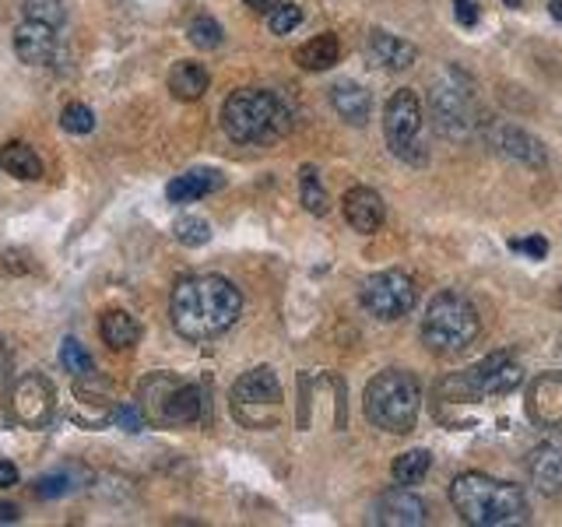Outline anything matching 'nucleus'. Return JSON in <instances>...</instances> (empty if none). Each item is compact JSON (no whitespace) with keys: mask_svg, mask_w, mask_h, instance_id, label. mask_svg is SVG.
<instances>
[{"mask_svg":"<svg viewBox=\"0 0 562 527\" xmlns=\"http://www.w3.org/2000/svg\"><path fill=\"white\" fill-rule=\"evenodd\" d=\"M172 327L187 341H211L233 330L243 316V295L222 274H190L169 299Z\"/></svg>","mask_w":562,"mask_h":527,"instance_id":"obj_1","label":"nucleus"},{"mask_svg":"<svg viewBox=\"0 0 562 527\" xmlns=\"http://www.w3.org/2000/svg\"><path fill=\"white\" fill-rule=\"evenodd\" d=\"M116 422H120V429L140 433L148 418H145V408H140V404H120V408H116Z\"/></svg>","mask_w":562,"mask_h":527,"instance_id":"obj_35","label":"nucleus"},{"mask_svg":"<svg viewBox=\"0 0 562 527\" xmlns=\"http://www.w3.org/2000/svg\"><path fill=\"white\" fill-rule=\"evenodd\" d=\"M552 18H555V22H562V0H555V4H552Z\"/></svg>","mask_w":562,"mask_h":527,"instance_id":"obj_41","label":"nucleus"},{"mask_svg":"<svg viewBox=\"0 0 562 527\" xmlns=\"http://www.w3.org/2000/svg\"><path fill=\"white\" fill-rule=\"evenodd\" d=\"M18 482V468L11 461H0V489H11Z\"/></svg>","mask_w":562,"mask_h":527,"instance_id":"obj_39","label":"nucleus"},{"mask_svg":"<svg viewBox=\"0 0 562 527\" xmlns=\"http://www.w3.org/2000/svg\"><path fill=\"white\" fill-rule=\"evenodd\" d=\"M527 415L541 429L562 433V373H541L527 391Z\"/></svg>","mask_w":562,"mask_h":527,"instance_id":"obj_14","label":"nucleus"},{"mask_svg":"<svg viewBox=\"0 0 562 527\" xmlns=\"http://www.w3.org/2000/svg\"><path fill=\"white\" fill-rule=\"evenodd\" d=\"M172 233H176V239H180L183 246H204L211 239V225L204 218L187 215V218H180V222L172 225Z\"/></svg>","mask_w":562,"mask_h":527,"instance_id":"obj_33","label":"nucleus"},{"mask_svg":"<svg viewBox=\"0 0 562 527\" xmlns=\"http://www.w3.org/2000/svg\"><path fill=\"white\" fill-rule=\"evenodd\" d=\"M299 201H303V208L310 211V215H316V218L330 211V198H327V190H324L321 176H316L313 166L299 169Z\"/></svg>","mask_w":562,"mask_h":527,"instance_id":"obj_27","label":"nucleus"},{"mask_svg":"<svg viewBox=\"0 0 562 527\" xmlns=\"http://www.w3.org/2000/svg\"><path fill=\"white\" fill-rule=\"evenodd\" d=\"M524 383V369L514 356L496 351V356H485L482 362H474L464 373H457L443 380V391H450L461 401H488V397H503L514 394Z\"/></svg>","mask_w":562,"mask_h":527,"instance_id":"obj_7","label":"nucleus"},{"mask_svg":"<svg viewBox=\"0 0 562 527\" xmlns=\"http://www.w3.org/2000/svg\"><path fill=\"white\" fill-rule=\"evenodd\" d=\"M366 57L369 64H376L383 70H408L418 57V49L412 43H404L401 35L394 32H383V29H373L366 35Z\"/></svg>","mask_w":562,"mask_h":527,"instance_id":"obj_17","label":"nucleus"},{"mask_svg":"<svg viewBox=\"0 0 562 527\" xmlns=\"http://www.w3.org/2000/svg\"><path fill=\"white\" fill-rule=\"evenodd\" d=\"M99 334L113 351H127L140 341V324L127 310H105L99 321Z\"/></svg>","mask_w":562,"mask_h":527,"instance_id":"obj_21","label":"nucleus"},{"mask_svg":"<svg viewBox=\"0 0 562 527\" xmlns=\"http://www.w3.org/2000/svg\"><path fill=\"white\" fill-rule=\"evenodd\" d=\"M25 18H32V22H46L53 29H60L67 22V8L64 0H25Z\"/></svg>","mask_w":562,"mask_h":527,"instance_id":"obj_31","label":"nucleus"},{"mask_svg":"<svg viewBox=\"0 0 562 527\" xmlns=\"http://www.w3.org/2000/svg\"><path fill=\"white\" fill-rule=\"evenodd\" d=\"M383 134H386V148H391L404 162H422L418 152V134H422V102L412 88H397V92L386 99L383 110Z\"/></svg>","mask_w":562,"mask_h":527,"instance_id":"obj_11","label":"nucleus"},{"mask_svg":"<svg viewBox=\"0 0 562 527\" xmlns=\"http://www.w3.org/2000/svg\"><path fill=\"white\" fill-rule=\"evenodd\" d=\"M509 246H514V250H520V254H527V257H535V260H541L544 254H549V243H544L541 236H531V239H514Z\"/></svg>","mask_w":562,"mask_h":527,"instance_id":"obj_36","label":"nucleus"},{"mask_svg":"<svg viewBox=\"0 0 562 527\" xmlns=\"http://www.w3.org/2000/svg\"><path fill=\"white\" fill-rule=\"evenodd\" d=\"M60 127L67 134H88L95 127V113L88 110L85 102H70V105H64V113H60Z\"/></svg>","mask_w":562,"mask_h":527,"instance_id":"obj_32","label":"nucleus"},{"mask_svg":"<svg viewBox=\"0 0 562 527\" xmlns=\"http://www.w3.org/2000/svg\"><path fill=\"white\" fill-rule=\"evenodd\" d=\"M453 14L464 29L479 25V4H474V0H453Z\"/></svg>","mask_w":562,"mask_h":527,"instance_id":"obj_37","label":"nucleus"},{"mask_svg":"<svg viewBox=\"0 0 562 527\" xmlns=\"http://www.w3.org/2000/svg\"><path fill=\"white\" fill-rule=\"evenodd\" d=\"M218 187H225V176L218 169H190L166 187V198L172 204H193L207 198V193H215Z\"/></svg>","mask_w":562,"mask_h":527,"instance_id":"obj_19","label":"nucleus"},{"mask_svg":"<svg viewBox=\"0 0 562 527\" xmlns=\"http://www.w3.org/2000/svg\"><path fill=\"white\" fill-rule=\"evenodd\" d=\"M243 4H246V8H254V11H263V14H268V11L278 4V0H243Z\"/></svg>","mask_w":562,"mask_h":527,"instance_id":"obj_40","label":"nucleus"},{"mask_svg":"<svg viewBox=\"0 0 562 527\" xmlns=\"http://www.w3.org/2000/svg\"><path fill=\"white\" fill-rule=\"evenodd\" d=\"M341 60V40L334 32H321L313 35L310 43H303L295 49V64L303 70H327Z\"/></svg>","mask_w":562,"mask_h":527,"instance_id":"obj_22","label":"nucleus"},{"mask_svg":"<svg viewBox=\"0 0 562 527\" xmlns=\"http://www.w3.org/2000/svg\"><path fill=\"white\" fill-rule=\"evenodd\" d=\"M187 35H190V43L198 49H218L222 46V25L215 22V18H207V14L193 18Z\"/></svg>","mask_w":562,"mask_h":527,"instance_id":"obj_30","label":"nucleus"},{"mask_svg":"<svg viewBox=\"0 0 562 527\" xmlns=\"http://www.w3.org/2000/svg\"><path fill=\"white\" fill-rule=\"evenodd\" d=\"M222 127L236 145H271L292 127V110L271 88H236L222 105Z\"/></svg>","mask_w":562,"mask_h":527,"instance_id":"obj_3","label":"nucleus"},{"mask_svg":"<svg viewBox=\"0 0 562 527\" xmlns=\"http://www.w3.org/2000/svg\"><path fill=\"white\" fill-rule=\"evenodd\" d=\"M341 208H345L348 225L356 228V233H362V236L376 233V228L383 225V198L373 187H351L345 193Z\"/></svg>","mask_w":562,"mask_h":527,"instance_id":"obj_18","label":"nucleus"},{"mask_svg":"<svg viewBox=\"0 0 562 527\" xmlns=\"http://www.w3.org/2000/svg\"><path fill=\"white\" fill-rule=\"evenodd\" d=\"M429 468H432V453L429 450H404L397 461H394V468H391V474H394V482L397 485H418L422 479L429 474Z\"/></svg>","mask_w":562,"mask_h":527,"instance_id":"obj_26","label":"nucleus"},{"mask_svg":"<svg viewBox=\"0 0 562 527\" xmlns=\"http://www.w3.org/2000/svg\"><path fill=\"white\" fill-rule=\"evenodd\" d=\"M450 503L457 514H461V520L474 527H509V524L527 520L524 492L482 471L457 474L450 485Z\"/></svg>","mask_w":562,"mask_h":527,"instance_id":"obj_2","label":"nucleus"},{"mask_svg":"<svg viewBox=\"0 0 562 527\" xmlns=\"http://www.w3.org/2000/svg\"><path fill=\"white\" fill-rule=\"evenodd\" d=\"M78 489V471H53V474H43V479H35V496L43 500H57V496H67V492Z\"/></svg>","mask_w":562,"mask_h":527,"instance_id":"obj_28","label":"nucleus"},{"mask_svg":"<svg viewBox=\"0 0 562 527\" xmlns=\"http://www.w3.org/2000/svg\"><path fill=\"white\" fill-rule=\"evenodd\" d=\"M233 415L250 429H268L281 408V383L271 366H257L233 386Z\"/></svg>","mask_w":562,"mask_h":527,"instance_id":"obj_9","label":"nucleus"},{"mask_svg":"<svg viewBox=\"0 0 562 527\" xmlns=\"http://www.w3.org/2000/svg\"><path fill=\"white\" fill-rule=\"evenodd\" d=\"M362 306L376 316V321H401V316H408L418 303V292H415V281L412 274H404L397 268L391 271H376L362 281Z\"/></svg>","mask_w":562,"mask_h":527,"instance_id":"obj_10","label":"nucleus"},{"mask_svg":"<svg viewBox=\"0 0 562 527\" xmlns=\"http://www.w3.org/2000/svg\"><path fill=\"white\" fill-rule=\"evenodd\" d=\"M506 4H520V0H506Z\"/></svg>","mask_w":562,"mask_h":527,"instance_id":"obj_42","label":"nucleus"},{"mask_svg":"<svg viewBox=\"0 0 562 527\" xmlns=\"http://www.w3.org/2000/svg\"><path fill=\"white\" fill-rule=\"evenodd\" d=\"M53 383L43 373H29L22 383L14 386V415L22 426L40 429L46 426V418L53 415Z\"/></svg>","mask_w":562,"mask_h":527,"instance_id":"obj_12","label":"nucleus"},{"mask_svg":"<svg viewBox=\"0 0 562 527\" xmlns=\"http://www.w3.org/2000/svg\"><path fill=\"white\" fill-rule=\"evenodd\" d=\"M18 520H22V509H18L14 503L0 500V527H4V524H18Z\"/></svg>","mask_w":562,"mask_h":527,"instance_id":"obj_38","label":"nucleus"},{"mask_svg":"<svg viewBox=\"0 0 562 527\" xmlns=\"http://www.w3.org/2000/svg\"><path fill=\"white\" fill-rule=\"evenodd\" d=\"M496 148L509 158H517V162L531 166V169H541L544 166V148L541 141H535L531 134H524L517 127H499L496 131Z\"/></svg>","mask_w":562,"mask_h":527,"instance_id":"obj_23","label":"nucleus"},{"mask_svg":"<svg viewBox=\"0 0 562 527\" xmlns=\"http://www.w3.org/2000/svg\"><path fill=\"white\" fill-rule=\"evenodd\" d=\"M60 366L67 369L70 377H88L95 369L92 356H88V351L81 348L78 338H64V345H60Z\"/></svg>","mask_w":562,"mask_h":527,"instance_id":"obj_29","label":"nucleus"},{"mask_svg":"<svg viewBox=\"0 0 562 527\" xmlns=\"http://www.w3.org/2000/svg\"><path fill=\"white\" fill-rule=\"evenodd\" d=\"M0 166H4L11 176H18V180H40L43 176L40 155H35L29 145H22V141H8V145L0 148Z\"/></svg>","mask_w":562,"mask_h":527,"instance_id":"obj_25","label":"nucleus"},{"mask_svg":"<svg viewBox=\"0 0 562 527\" xmlns=\"http://www.w3.org/2000/svg\"><path fill=\"white\" fill-rule=\"evenodd\" d=\"M0 348H4V338H0Z\"/></svg>","mask_w":562,"mask_h":527,"instance_id":"obj_43","label":"nucleus"},{"mask_svg":"<svg viewBox=\"0 0 562 527\" xmlns=\"http://www.w3.org/2000/svg\"><path fill=\"white\" fill-rule=\"evenodd\" d=\"M299 22H303V8L299 4H274L268 11V25L274 35H289L292 29H299Z\"/></svg>","mask_w":562,"mask_h":527,"instance_id":"obj_34","label":"nucleus"},{"mask_svg":"<svg viewBox=\"0 0 562 527\" xmlns=\"http://www.w3.org/2000/svg\"><path fill=\"white\" fill-rule=\"evenodd\" d=\"M482 334V316L461 292H439L426 306L418 338L432 356H461Z\"/></svg>","mask_w":562,"mask_h":527,"instance_id":"obj_4","label":"nucleus"},{"mask_svg":"<svg viewBox=\"0 0 562 527\" xmlns=\"http://www.w3.org/2000/svg\"><path fill=\"white\" fill-rule=\"evenodd\" d=\"M330 105L338 110V116L345 123L362 127V123L369 120V105H373V99H369V92L359 81H338L330 88Z\"/></svg>","mask_w":562,"mask_h":527,"instance_id":"obj_20","label":"nucleus"},{"mask_svg":"<svg viewBox=\"0 0 562 527\" xmlns=\"http://www.w3.org/2000/svg\"><path fill=\"white\" fill-rule=\"evenodd\" d=\"M527 474L541 496H562V439L549 436L527 453Z\"/></svg>","mask_w":562,"mask_h":527,"instance_id":"obj_15","label":"nucleus"},{"mask_svg":"<svg viewBox=\"0 0 562 527\" xmlns=\"http://www.w3.org/2000/svg\"><path fill=\"white\" fill-rule=\"evenodd\" d=\"M14 53H18V60L29 67L53 64V57H57V29L25 18V22L14 29Z\"/></svg>","mask_w":562,"mask_h":527,"instance_id":"obj_16","label":"nucleus"},{"mask_svg":"<svg viewBox=\"0 0 562 527\" xmlns=\"http://www.w3.org/2000/svg\"><path fill=\"white\" fill-rule=\"evenodd\" d=\"M362 408L376 429L404 436V433H412L418 422L422 383L408 373V369H383V373L369 380Z\"/></svg>","mask_w":562,"mask_h":527,"instance_id":"obj_5","label":"nucleus"},{"mask_svg":"<svg viewBox=\"0 0 562 527\" xmlns=\"http://www.w3.org/2000/svg\"><path fill=\"white\" fill-rule=\"evenodd\" d=\"M207 70L201 64H193V60H180V64H172L169 70V92L180 99V102H198L204 92H207Z\"/></svg>","mask_w":562,"mask_h":527,"instance_id":"obj_24","label":"nucleus"},{"mask_svg":"<svg viewBox=\"0 0 562 527\" xmlns=\"http://www.w3.org/2000/svg\"><path fill=\"white\" fill-rule=\"evenodd\" d=\"M140 408L162 426H190L201 418V391L169 373H155L140 386Z\"/></svg>","mask_w":562,"mask_h":527,"instance_id":"obj_8","label":"nucleus"},{"mask_svg":"<svg viewBox=\"0 0 562 527\" xmlns=\"http://www.w3.org/2000/svg\"><path fill=\"white\" fill-rule=\"evenodd\" d=\"M432 120L436 131L447 137H468L479 123V99H474V81L464 75V70H443V78L432 85Z\"/></svg>","mask_w":562,"mask_h":527,"instance_id":"obj_6","label":"nucleus"},{"mask_svg":"<svg viewBox=\"0 0 562 527\" xmlns=\"http://www.w3.org/2000/svg\"><path fill=\"white\" fill-rule=\"evenodd\" d=\"M373 520L386 524V527H418V524L429 520V509L408 485H401V489H386L376 500Z\"/></svg>","mask_w":562,"mask_h":527,"instance_id":"obj_13","label":"nucleus"}]
</instances>
